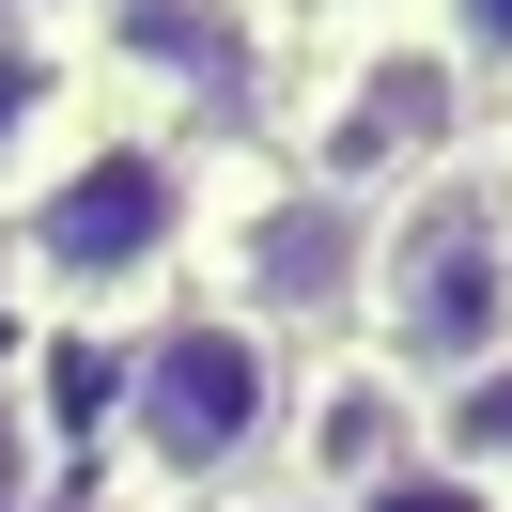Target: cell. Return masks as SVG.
Wrapping results in <instances>:
<instances>
[{
	"instance_id": "6da1fadb",
	"label": "cell",
	"mask_w": 512,
	"mask_h": 512,
	"mask_svg": "<svg viewBox=\"0 0 512 512\" xmlns=\"http://www.w3.org/2000/svg\"><path fill=\"white\" fill-rule=\"evenodd\" d=\"M16 264H32L47 311H94V326L171 311L187 264H202V171L171 156L156 125H78L63 156L16 187Z\"/></svg>"
},
{
	"instance_id": "7a4b0ae2",
	"label": "cell",
	"mask_w": 512,
	"mask_h": 512,
	"mask_svg": "<svg viewBox=\"0 0 512 512\" xmlns=\"http://www.w3.org/2000/svg\"><path fill=\"white\" fill-rule=\"evenodd\" d=\"M295 404V342H264L233 295H171L125 326V388H109V450L140 497H233L280 450Z\"/></svg>"
},
{
	"instance_id": "3957f363",
	"label": "cell",
	"mask_w": 512,
	"mask_h": 512,
	"mask_svg": "<svg viewBox=\"0 0 512 512\" xmlns=\"http://www.w3.org/2000/svg\"><path fill=\"white\" fill-rule=\"evenodd\" d=\"M481 125V78L435 47V16L419 0H357L342 32L311 47V94H295V171L342 202H404L435 187L450 156H466Z\"/></svg>"
},
{
	"instance_id": "277c9868",
	"label": "cell",
	"mask_w": 512,
	"mask_h": 512,
	"mask_svg": "<svg viewBox=\"0 0 512 512\" xmlns=\"http://www.w3.org/2000/svg\"><path fill=\"white\" fill-rule=\"evenodd\" d=\"M357 342L419 388H466L512 357V202L435 171V187L373 202V264H357Z\"/></svg>"
},
{
	"instance_id": "5b68a950",
	"label": "cell",
	"mask_w": 512,
	"mask_h": 512,
	"mask_svg": "<svg viewBox=\"0 0 512 512\" xmlns=\"http://www.w3.org/2000/svg\"><path fill=\"white\" fill-rule=\"evenodd\" d=\"M357 264H373V202L311 187V171H280V187L218 202L202 187V295H233V311L264 326V342H357Z\"/></svg>"
},
{
	"instance_id": "8992f818",
	"label": "cell",
	"mask_w": 512,
	"mask_h": 512,
	"mask_svg": "<svg viewBox=\"0 0 512 512\" xmlns=\"http://www.w3.org/2000/svg\"><path fill=\"white\" fill-rule=\"evenodd\" d=\"M419 450H435V388L419 373H388L373 342H311L295 357V404H280V466H295V497H373V481H404Z\"/></svg>"
},
{
	"instance_id": "52a82bcc",
	"label": "cell",
	"mask_w": 512,
	"mask_h": 512,
	"mask_svg": "<svg viewBox=\"0 0 512 512\" xmlns=\"http://www.w3.org/2000/svg\"><path fill=\"white\" fill-rule=\"evenodd\" d=\"M435 466H466V481H497V497H512V357H497V373H466V388H435Z\"/></svg>"
},
{
	"instance_id": "ba28073f",
	"label": "cell",
	"mask_w": 512,
	"mask_h": 512,
	"mask_svg": "<svg viewBox=\"0 0 512 512\" xmlns=\"http://www.w3.org/2000/svg\"><path fill=\"white\" fill-rule=\"evenodd\" d=\"M419 16H435V47H450V63L481 78V94L512 78V0H419Z\"/></svg>"
},
{
	"instance_id": "9c48e42d",
	"label": "cell",
	"mask_w": 512,
	"mask_h": 512,
	"mask_svg": "<svg viewBox=\"0 0 512 512\" xmlns=\"http://www.w3.org/2000/svg\"><path fill=\"white\" fill-rule=\"evenodd\" d=\"M342 512H512L497 481H466V466H435V450H419L404 481H373V497H342Z\"/></svg>"
},
{
	"instance_id": "30bf717a",
	"label": "cell",
	"mask_w": 512,
	"mask_h": 512,
	"mask_svg": "<svg viewBox=\"0 0 512 512\" xmlns=\"http://www.w3.org/2000/svg\"><path fill=\"white\" fill-rule=\"evenodd\" d=\"M249 512H326V497H295V481H280V497H249Z\"/></svg>"
}]
</instances>
